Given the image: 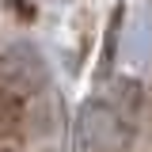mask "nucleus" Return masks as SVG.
<instances>
[{"mask_svg": "<svg viewBox=\"0 0 152 152\" xmlns=\"http://www.w3.org/2000/svg\"><path fill=\"white\" fill-rule=\"evenodd\" d=\"M133 126L107 99H88L72 122V152H129Z\"/></svg>", "mask_w": 152, "mask_h": 152, "instance_id": "f257e3e1", "label": "nucleus"}]
</instances>
